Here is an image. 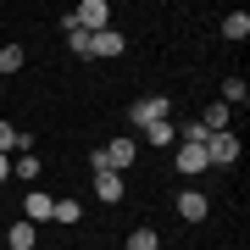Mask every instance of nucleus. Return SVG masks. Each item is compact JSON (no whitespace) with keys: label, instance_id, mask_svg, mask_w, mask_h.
<instances>
[{"label":"nucleus","instance_id":"nucleus-3","mask_svg":"<svg viewBox=\"0 0 250 250\" xmlns=\"http://www.w3.org/2000/svg\"><path fill=\"white\" fill-rule=\"evenodd\" d=\"M67 17L78 22L83 34H100V28H111V6H106V0H83V6H78V11H67Z\"/></svg>","mask_w":250,"mask_h":250},{"label":"nucleus","instance_id":"nucleus-19","mask_svg":"<svg viewBox=\"0 0 250 250\" xmlns=\"http://www.w3.org/2000/svg\"><path fill=\"white\" fill-rule=\"evenodd\" d=\"M22 67V45H6L0 50V72H17Z\"/></svg>","mask_w":250,"mask_h":250},{"label":"nucleus","instance_id":"nucleus-20","mask_svg":"<svg viewBox=\"0 0 250 250\" xmlns=\"http://www.w3.org/2000/svg\"><path fill=\"white\" fill-rule=\"evenodd\" d=\"M11 150H17V128L0 123V156H11Z\"/></svg>","mask_w":250,"mask_h":250},{"label":"nucleus","instance_id":"nucleus-18","mask_svg":"<svg viewBox=\"0 0 250 250\" xmlns=\"http://www.w3.org/2000/svg\"><path fill=\"white\" fill-rule=\"evenodd\" d=\"M11 167H17V178H22V184H34V178H39V156H17Z\"/></svg>","mask_w":250,"mask_h":250},{"label":"nucleus","instance_id":"nucleus-6","mask_svg":"<svg viewBox=\"0 0 250 250\" xmlns=\"http://www.w3.org/2000/svg\"><path fill=\"white\" fill-rule=\"evenodd\" d=\"M128 50V39L117 34V28H100V34H89V56H100V62H106V56H123Z\"/></svg>","mask_w":250,"mask_h":250},{"label":"nucleus","instance_id":"nucleus-14","mask_svg":"<svg viewBox=\"0 0 250 250\" xmlns=\"http://www.w3.org/2000/svg\"><path fill=\"white\" fill-rule=\"evenodd\" d=\"M245 100H250V83H245V78H228V83H223V106L233 111V106H245Z\"/></svg>","mask_w":250,"mask_h":250},{"label":"nucleus","instance_id":"nucleus-8","mask_svg":"<svg viewBox=\"0 0 250 250\" xmlns=\"http://www.w3.org/2000/svg\"><path fill=\"white\" fill-rule=\"evenodd\" d=\"M195 123H200V128H206V134H223V128H228V123H233V111H228V106H223V100H211V106H206V111H200V117H195Z\"/></svg>","mask_w":250,"mask_h":250},{"label":"nucleus","instance_id":"nucleus-9","mask_svg":"<svg viewBox=\"0 0 250 250\" xmlns=\"http://www.w3.org/2000/svg\"><path fill=\"white\" fill-rule=\"evenodd\" d=\"M50 206H56V200H50V195H39V189H34V195H22V223H34V228H39V223L50 217Z\"/></svg>","mask_w":250,"mask_h":250},{"label":"nucleus","instance_id":"nucleus-21","mask_svg":"<svg viewBox=\"0 0 250 250\" xmlns=\"http://www.w3.org/2000/svg\"><path fill=\"white\" fill-rule=\"evenodd\" d=\"M11 178V156H0V184H6Z\"/></svg>","mask_w":250,"mask_h":250},{"label":"nucleus","instance_id":"nucleus-5","mask_svg":"<svg viewBox=\"0 0 250 250\" xmlns=\"http://www.w3.org/2000/svg\"><path fill=\"white\" fill-rule=\"evenodd\" d=\"M128 189H123V172H106V167H95V200L100 206H117Z\"/></svg>","mask_w":250,"mask_h":250},{"label":"nucleus","instance_id":"nucleus-15","mask_svg":"<svg viewBox=\"0 0 250 250\" xmlns=\"http://www.w3.org/2000/svg\"><path fill=\"white\" fill-rule=\"evenodd\" d=\"M128 250H161V233L145 223V228H134V233H128Z\"/></svg>","mask_w":250,"mask_h":250},{"label":"nucleus","instance_id":"nucleus-17","mask_svg":"<svg viewBox=\"0 0 250 250\" xmlns=\"http://www.w3.org/2000/svg\"><path fill=\"white\" fill-rule=\"evenodd\" d=\"M50 217H56V223H78L83 206H78V200H56V206H50Z\"/></svg>","mask_w":250,"mask_h":250},{"label":"nucleus","instance_id":"nucleus-2","mask_svg":"<svg viewBox=\"0 0 250 250\" xmlns=\"http://www.w3.org/2000/svg\"><path fill=\"white\" fill-rule=\"evenodd\" d=\"M206 161H211V167H233V161H239V134H233V128L211 134L206 139Z\"/></svg>","mask_w":250,"mask_h":250},{"label":"nucleus","instance_id":"nucleus-13","mask_svg":"<svg viewBox=\"0 0 250 250\" xmlns=\"http://www.w3.org/2000/svg\"><path fill=\"white\" fill-rule=\"evenodd\" d=\"M223 39H233V45L250 39V17H245V11H228V17H223Z\"/></svg>","mask_w":250,"mask_h":250},{"label":"nucleus","instance_id":"nucleus-11","mask_svg":"<svg viewBox=\"0 0 250 250\" xmlns=\"http://www.w3.org/2000/svg\"><path fill=\"white\" fill-rule=\"evenodd\" d=\"M206 167H211V161H206V150H200V145H184V150H178V172H189V178H200Z\"/></svg>","mask_w":250,"mask_h":250},{"label":"nucleus","instance_id":"nucleus-16","mask_svg":"<svg viewBox=\"0 0 250 250\" xmlns=\"http://www.w3.org/2000/svg\"><path fill=\"white\" fill-rule=\"evenodd\" d=\"M145 139H150V145H172V139H178V123H172V117H167V123H150Z\"/></svg>","mask_w":250,"mask_h":250},{"label":"nucleus","instance_id":"nucleus-4","mask_svg":"<svg viewBox=\"0 0 250 250\" xmlns=\"http://www.w3.org/2000/svg\"><path fill=\"white\" fill-rule=\"evenodd\" d=\"M134 156H139L134 139H111V145H100V167H106V172H128V167H134Z\"/></svg>","mask_w":250,"mask_h":250},{"label":"nucleus","instance_id":"nucleus-12","mask_svg":"<svg viewBox=\"0 0 250 250\" xmlns=\"http://www.w3.org/2000/svg\"><path fill=\"white\" fill-rule=\"evenodd\" d=\"M6 245H11V250H34V245H39V228H34V223H11Z\"/></svg>","mask_w":250,"mask_h":250},{"label":"nucleus","instance_id":"nucleus-10","mask_svg":"<svg viewBox=\"0 0 250 250\" xmlns=\"http://www.w3.org/2000/svg\"><path fill=\"white\" fill-rule=\"evenodd\" d=\"M62 39H67V50H72V56H83V62H89V34H83L72 17H62Z\"/></svg>","mask_w":250,"mask_h":250},{"label":"nucleus","instance_id":"nucleus-7","mask_svg":"<svg viewBox=\"0 0 250 250\" xmlns=\"http://www.w3.org/2000/svg\"><path fill=\"white\" fill-rule=\"evenodd\" d=\"M206 211H211V200H206L200 189H184V195H178V217H184V223H206Z\"/></svg>","mask_w":250,"mask_h":250},{"label":"nucleus","instance_id":"nucleus-1","mask_svg":"<svg viewBox=\"0 0 250 250\" xmlns=\"http://www.w3.org/2000/svg\"><path fill=\"white\" fill-rule=\"evenodd\" d=\"M167 117H172V100H161V95H145V100L128 106V123H134L139 134H145L150 123H167Z\"/></svg>","mask_w":250,"mask_h":250}]
</instances>
